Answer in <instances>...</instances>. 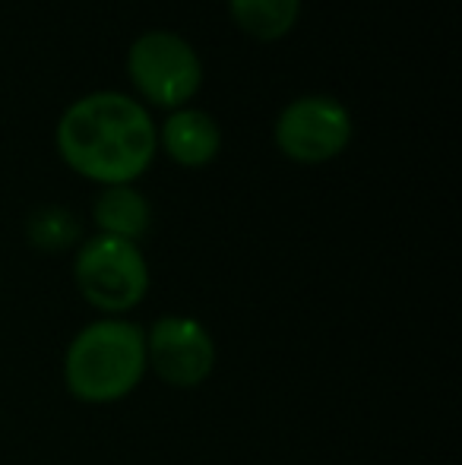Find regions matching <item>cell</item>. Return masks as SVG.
<instances>
[{"mask_svg": "<svg viewBox=\"0 0 462 465\" xmlns=\"http://www.w3.org/2000/svg\"><path fill=\"white\" fill-rule=\"evenodd\" d=\"M61 159L102 187L133 184L159 153V130L149 111L123 93H89L57 121Z\"/></svg>", "mask_w": 462, "mask_h": 465, "instance_id": "cell-1", "label": "cell"}, {"mask_svg": "<svg viewBox=\"0 0 462 465\" xmlns=\"http://www.w3.org/2000/svg\"><path fill=\"white\" fill-rule=\"evenodd\" d=\"M146 373V330L123 317L83 326L64 351V383L89 405L121 402Z\"/></svg>", "mask_w": 462, "mask_h": 465, "instance_id": "cell-2", "label": "cell"}, {"mask_svg": "<svg viewBox=\"0 0 462 465\" xmlns=\"http://www.w3.org/2000/svg\"><path fill=\"white\" fill-rule=\"evenodd\" d=\"M74 279L86 304L105 317H123L143 304L149 292V266L133 241L93 234L80 244L74 260Z\"/></svg>", "mask_w": 462, "mask_h": 465, "instance_id": "cell-3", "label": "cell"}, {"mask_svg": "<svg viewBox=\"0 0 462 465\" xmlns=\"http://www.w3.org/2000/svg\"><path fill=\"white\" fill-rule=\"evenodd\" d=\"M127 76L149 104L178 111L203 86V61L184 35L152 29L130 45Z\"/></svg>", "mask_w": 462, "mask_h": 465, "instance_id": "cell-4", "label": "cell"}, {"mask_svg": "<svg viewBox=\"0 0 462 465\" xmlns=\"http://www.w3.org/2000/svg\"><path fill=\"white\" fill-rule=\"evenodd\" d=\"M272 140L285 159L298 165H323L346 153L351 114L333 95H301L279 111Z\"/></svg>", "mask_w": 462, "mask_h": 465, "instance_id": "cell-5", "label": "cell"}, {"mask_svg": "<svg viewBox=\"0 0 462 465\" xmlns=\"http://www.w3.org/2000/svg\"><path fill=\"white\" fill-rule=\"evenodd\" d=\"M216 368V342L200 320L168 313L146 330V371L174 390H197Z\"/></svg>", "mask_w": 462, "mask_h": 465, "instance_id": "cell-6", "label": "cell"}, {"mask_svg": "<svg viewBox=\"0 0 462 465\" xmlns=\"http://www.w3.org/2000/svg\"><path fill=\"white\" fill-rule=\"evenodd\" d=\"M159 143L172 162L184 168H203L222 149V130H219L216 117L206 114V111L178 108L162 124Z\"/></svg>", "mask_w": 462, "mask_h": 465, "instance_id": "cell-7", "label": "cell"}, {"mask_svg": "<svg viewBox=\"0 0 462 465\" xmlns=\"http://www.w3.org/2000/svg\"><path fill=\"white\" fill-rule=\"evenodd\" d=\"M93 219L99 225V234L136 244L152 228V206L133 184H114L95 196Z\"/></svg>", "mask_w": 462, "mask_h": 465, "instance_id": "cell-8", "label": "cell"}, {"mask_svg": "<svg viewBox=\"0 0 462 465\" xmlns=\"http://www.w3.org/2000/svg\"><path fill=\"white\" fill-rule=\"evenodd\" d=\"M229 13L241 32L257 42H279L298 23L301 0H229Z\"/></svg>", "mask_w": 462, "mask_h": 465, "instance_id": "cell-9", "label": "cell"}, {"mask_svg": "<svg viewBox=\"0 0 462 465\" xmlns=\"http://www.w3.org/2000/svg\"><path fill=\"white\" fill-rule=\"evenodd\" d=\"M29 244L44 253H61L80 241V222L70 209L64 206H42L25 222Z\"/></svg>", "mask_w": 462, "mask_h": 465, "instance_id": "cell-10", "label": "cell"}]
</instances>
